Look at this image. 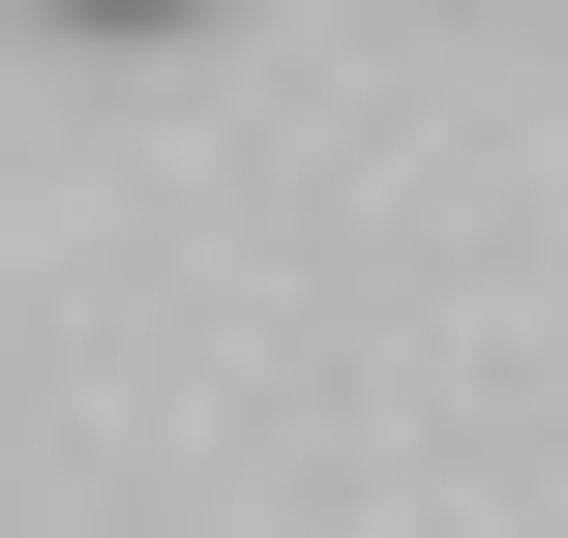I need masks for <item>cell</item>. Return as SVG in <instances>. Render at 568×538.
I'll list each match as a JSON object with an SVG mask.
<instances>
[{
	"instance_id": "obj_1",
	"label": "cell",
	"mask_w": 568,
	"mask_h": 538,
	"mask_svg": "<svg viewBox=\"0 0 568 538\" xmlns=\"http://www.w3.org/2000/svg\"><path fill=\"white\" fill-rule=\"evenodd\" d=\"M60 30H180V0H60Z\"/></svg>"
}]
</instances>
